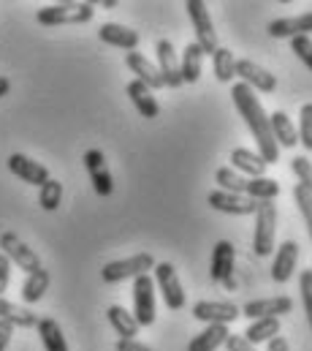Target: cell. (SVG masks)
<instances>
[{"mask_svg": "<svg viewBox=\"0 0 312 351\" xmlns=\"http://www.w3.org/2000/svg\"><path fill=\"white\" fill-rule=\"evenodd\" d=\"M231 98H234L239 114L244 117V123H247V128H250V134H252V139H255V145H258V156L263 158V164H266V167H269V164H277V161H280V147H277V142H274V136H272L269 114L263 112L258 95L247 88V85L236 82L234 88H231Z\"/></svg>", "mask_w": 312, "mask_h": 351, "instance_id": "obj_1", "label": "cell"}, {"mask_svg": "<svg viewBox=\"0 0 312 351\" xmlns=\"http://www.w3.org/2000/svg\"><path fill=\"white\" fill-rule=\"evenodd\" d=\"M95 14L92 3H52L36 11V22L44 27H57V25H84Z\"/></svg>", "mask_w": 312, "mask_h": 351, "instance_id": "obj_2", "label": "cell"}, {"mask_svg": "<svg viewBox=\"0 0 312 351\" xmlns=\"http://www.w3.org/2000/svg\"><path fill=\"white\" fill-rule=\"evenodd\" d=\"M274 234H277V204L274 202H258V207H255V232H252L255 256L263 259L274 251Z\"/></svg>", "mask_w": 312, "mask_h": 351, "instance_id": "obj_3", "label": "cell"}, {"mask_svg": "<svg viewBox=\"0 0 312 351\" xmlns=\"http://www.w3.org/2000/svg\"><path fill=\"white\" fill-rule=\"evenodd\" d=\"M185 8H187V16L193 22V30H196V44L201 47L204 55H215L220 44H218V33H215L207 3L204 0H187Z\"/></svg>", "mask_w": 312, "mask_h": 351, "instance_id": "obj_4", "label": "cell"}, {"mask_svg": "<svg viewBox=\"0 0 312 351\" xmlns=\"http://www.w3.org/2000/svg\"><path fill=\"white\" fill-rule=\"evenodd\" d=\"M150 269H155V256L153 254H136V256H128V259L103 264L101 280L103 283H120V280H128V278L147 275Z\"/></svg>", "mask_w": 312, "mask_h": 351, "instance_id": "obj_5", "label": "cell"}, {"mask_svg": "<svg viewBox=\"0 0 312 351\" xmlns=\"http://www.w3.org/2000/svg\"><path fill=\"white\" fill-rule=\"evenodd\" d=\"M133 319L139 327L155 324V280L150 275L133 278Z\"/></svg>", "mask_w": 312, "mask_h": 351, "instance_id": "obj_6", "label": "cell"}, {"mask_svg": "<svg viewBox=\"0 0 312 351\" xmlns=\"http://www.w3.org/2000/svg\"><path fill=\"white\" fill-rule=\"evenodd\" d=\"M0 254H3L8 262L16 264L19 269H25V275L41 269L38 254H36L33 248H27V243H22L19 234H14V232H3V234H0Z\"/></svg>", "mask_w": 312, "mask_h": 351, "instance_id": "obj_7", "label": "cell"}, {"mask_svg": "<svg viewBox=\"0 0 312 351\" xmlns=\"http://www.w3.org/2000/svg\"><path fill=\"white\" fill-rule=\"evenodd\" d=\"M155 283L160 289V297L166 302L168 311H182L185 308V289L179 283V275L174 269V264L160 262L155 264Z\"/></svg>", "mask_w": 312, "mask_h": 351, "instance_id": "obj_8", "label": "cell"}, {"mask_svg": "<svg viewBox=\"0 0 312 351\" xmlns=\"http://www.w3.org/2000/svg\"><path fill=\"white\" fill-rule=\"evenodd\" d=\"M193 316L204 324H234L236 319L242 316V311L236 308L234 302H218V300H201L193 305Z\"/></svg>", "mask_w": 312, "mask_h": 351, "instance_id": "obj_9", "label": "cell"}, {"mask_svg": "<svg viewBox=\"0 0 312 351\" xmlns=\"http://www.w3.org/2000/svg\"><path fill=\"white\" fill-rule=\"evenodd\" d=\"M236 77L242 80V85H247L252 93L255 90H261V93H274L277 90V77L272 71H266L263 66L247 60V58L236 60Z\"/></svg>", "mask_w": 312, "mask_h": 351, "instance_id": "obj_10", "label": "cell"}, {"mask_svg": "<svg viewBox=\"0 0 312 351\" xmlns=\"http://www.w3.org/2000/svg\"><path fill=\"white\" fill-rule=\"evenodd\" d=\"M294 311V300L291 297H266V300H250L242 308V316H247L250 322L258 319H280L283 313Z\"/></svg>", "mask_w": 312, "mask_h": 351, "instance_id": "obj_11", "label": "cell"}, {"mask_svg": "<svg viewBox=\"0 0 312 351\" xmlns=\"http://www.w3.org/2000/svg\"><path fill=\"white\" fill-rule=\"evenodd\" d=\"M81 161H84V169H87L90 180H92L95 193H98V196H112V191H114V177H112L109 167H106L103 153H101V150H87Z\"/></svg>", "mask_w": 312, "mask_h": 351, "instance_id": "obj_12", "label": "cell"}, {"mask_svg": "<svg viewBox=\"0 0 312 351\" xmlns=\"http://www.w3.org/2000/svg\"><path fill=\"white\" fill-rule=\"evenodd\" d=\"M207 202L212 210L226 213V215H255V207H258V202H252L250 196L229 193V191H212Z\"/></svg>", "mask_w": 312, "mask_h": 351, "instance_id": "obj_13", "label": "cell"}, {"mask_svg": "<svg viewBox=\"0 0 312 351\" xmlns=\"http://www.w3.org/2000/svg\"><path fill=\"white\" fill-rule=\"evenodd\" d=\"M155 52H157V71H160L163 88H179L182 85V77H179V58L174 52V44L168 38H160L155 44Z\"/></svg>", "mask_w": 312, "mask_h": 351, "instance_id": "obj_14", "label": "cell"}, {"mask_svg": "<svg viewBox=\"0 0 312 351\" xmlns=\"http://www.w3.org/2000/svg\"><path fill=\"white\" fill-rule=\"evenodd\" d=\"M234 262H236L234 245H231L229 240H220V243L212 248V267H209V278H212V283H223V286H231Z\"/></svg>", "mask_w": 312, "mask_h": 351, "instance_id": "obj_15", "label": "cell"}, {"mask_svg": "<svg viewBox=\"0 0 312 351\" xmlns=\"http://www.w3.org/2000/svg\"><path fill=\"white\" fill-rule=\"evenodd\" d=\"M266 33L272 38H296V36H310L312 33V11L299 14V16H283L272 19L266 25Z\"/></svg>", "mask_w": 312, "mask_h": 351, "instance_id": "obj_16", "label": "cell"}, {"mask_svg": "<svg viewBox=\"0 0 312 351\" xmlns=\"http://www.w3.org/2000/svg\"><path fill=\"white\" fill-rule=\"evenodd\" d=\"M8 172L14 177H19L22 182L38 185V188L49 180V169H47L44 164H38V161H33V158H27V156H22V153H14V156L8 158Z\"/></svg>", "mask_w": 312, "mask_h": 351, "instance_id": "obj_17", "label": "cell"}, {"mask_svg": "<svg viewBox=\"0 0 312 351\" xmlns=\"http://www.w3.org/2000/svg\"><path fill=\"white\" fill-rule=\"evenodd\" d=\"M98 38L109 47H117V49H125V52H136L139 47V33L125 27V25H117V22H106L98 27Z\"/></svg>", "mask_w": 312, "mask_h": 351, "instance_id": "obj_18", "label": "cell"}, {"mask_svg": "<svg viewBox=\"0 0 312 351\" xmlns=\"http://www.w3.org/2000/svg\"><path fill=\"white\" fill-rule=\"evenodd\" d=\"M296 262H299V243L294 240H285L277 254H274V264H272V278L274 283H288L294 269H296Z\"/></svg>", "mask_w": 312, "mask_h": 351, "instance_id": "obj_19", "label": "cell"}, {"mask_svg": "<svg viewBox=\"0 0 312 351\" xmlns=\"http://www.w3.org/2000/svg\"><path fill=\"white\" fill-rule=\"evenodd\" d=\"M125 66L136 74V82H142L144 88H150V90L163 88V80H160L157 66L155 63H150L142 52H128V55H125Z\"/></svg>", "mask_w": 312, "mask_h": 351, "instance_id": "obj_20", "label": "cell"}, {"mask_svg": "<svg viewBox=\"0 0 312 351\" xmlns=\"http://www.w3.org/2000/svg\"><path fill=\"white\" fill-rule=\"evenodd\" d=\"M201 66H204V52L201 47L193 41L182 49V58H179V77H182V85H196L201 80Z\"/></svg>", "mask_w": 312, "mask_h": 351, "instance_id": "obj_21", "label": "cell"}, {"mask_svg": "<svg viewBox=\"0 0 312 351\" xmlns=\"http://www.w3.org/2000/svg\"><path fill=\"white\" fill-rule=\"evenodd\" d=\"M128 98L133 101V106H136V112L142 114V117H147V120H155L157 114H160V104H157V98L153 95V90L144 88L142 82H131L128 85Z\"/></svg>", "mask_w": 312, "mask_h": 351, "instance_id": "obj_22", "label": "cell"}, {"mask_svg": "<svg viewBox=\"0 0 312 351\" xmlns=\"http://www.w3.org/2000/svg\"><path fill=\"white\" fill-rule=\"evenodd\" d=\"M229 335H231L229 327H223V324H207V330L198 332L187 343V351H218L220 346H226Z\"/></svg>", "mask_w": 312, "mask_h": 351, "instance_id": "obj_23", "label": "cell"}, {"mask_svg": "<svg viewBox=\"0 0 312 351\" xmlns=\"http://www.w3.org/2000/svg\"><path fill=\"white\" fill-rule=\"evenodd\" d=\"M0 319L8 322L11 327H25V330H30V327L38 324V316H36L30 308L16 305V302H11V300H5V297H0Z\"/></svg>", "mask_w": 312, "mask_h": 351, "instance_id": "obj_24", "label": "cell"}, {"mask_svg": "<svg viewBox=\"0 0 312 351\" xmlns=\"http://www.w3.org/2000/svg\"><path fill=\"white\" fill-rule=\"evenodd\" d=\"M231 167H234V172L247 175L250 180H252V177H263V172H266L263 158H261L258 153L247 150V147H236L234 153H231Z\"/></svg>", "mask_w": 312, "mask_h": 351, "instance_id": "obj_25", "label": "cell"}, {"mask_svg": "<svg viewBox=\"0 0 312 351\" xmlns=\"http://www.w3.org/2000/svg\"><path fill=\"white\" fill-rule=\"evenodd\" d=\"M269 125H272V136H274L277 147H296L299 134H296L294 120H291L285 112H274V114L269 117Z\"/></svg>", "mask_w": 312, "mask_h": 351, "instance_id": "obj_26", "label": "cell"}, {"mask_svg": "<svg viewBox=\"0 0 312 351\" xmlns=\"http://www.w3.org/2000/svg\"><path fill=\"white\" fill-rule=\"evenodd\" d=\"M106 319H109V324L114 327V332H117L120 338L131 341V338H136V335H139V324H136L133 313H131V311H125L122 305H109Z\"/></svg>", "mask_w": 312, "mask_h": 351, "instance_id": "obj_27", "label": "cell"}, {"mask_svg": "<svg viewBox=\"0 0 312 351\" xmlns=\"http://www.w3.org/2000/svg\"><path fill=\"white\" fill-rule=\"evenodd\" d=\"M36 330H38L41 343H44L47 351H68L66 335H63V330H60V324H57L55 319H49V316H47V319H38Z\"/></svg>", "mask_w": 312, "mask_h": 351, "instance_id": "obj_28", "label": "cell"}, {"mask_svg": "<svg viewBox=\"0 0 312 351\" xmlns=\"http://www.w3.org/2000/svg\"><path fill=\"white\" fill-rule=\"evenodd\" d=\"M244 196H250L252 202H274L280 196V182L272 177H252L244 185Z\"/></svg>", "mask_w": 312, "mask_h": 351, "instance_id": "obj_29", "label": "cell"}, {"mask_svg": "<svg viewBox=\"0 0 312 351\" xmlns=\"http://www.w3.org/2000/svg\"><path fill=\"white\" fill-rule=\"evenodd\" d=\"M47 289H49V269L41 267V269H36V272H30V275L25 278V283H22V302H25V305L38 302Z\"/></svg>", "mask_w": 312, "mask_h": 351, "instance_id": "obj_30", "label": "cell"}, {"mask_svg": "<svg viewBox=\"0 0 312 351\" xmlns=\"http://www.w3.org/2000/svg\"><path fill=\"white\" fill-rule=\"evenodd\" d=\"M277 335H280V319H258V322H250V327L244 330V341L250 346L266 343Z\"/></svg>", "mask_w": 312, "mask_h": 351, "instance_id": "obj_31", "label": "cell"}, {"mask_svg": "<svg viewBox=\"0 0 312 351\" xmlns=\"http://www.w3.org/2000/svg\"><path fill=\"white\" fill-rule=\"evenodd\" d=\"M212 69H215V77L218 82H231L236 77V58L229 47H218V52L212 55Z\"/></svg>", "mask_w": 312, "mask_h": 351, "instance_id": "obj_32", "label": "cell"}, {"mask_svg": "<svg viewBox=\"0 0 312 351\" xmlns=\"http://www.w3.org/2000/svg\"><path fill=\"white\" fill-rule=\"evenodd\" d=\"M63 202V182L60 180H47L41 188H38V204L47 210V213H55Z\"/></svg>", "mask_w": 312, "mask_h": 351, "instance_id": "obj_33", "label": "cell"}, {"mask_svg": "<svg viewBox=\"0 0 312 351\" xmlns=\"http://www.w3.org/2000/svg\"><path fill=\"white\" fill-rule=\"evenodd\" d=\"M215 182L220 185V191H229V193H242V196H244L247 177H242L239 172H234L231 167H220V169L215 172Z\"/></svg>", "mask_w": 312, "mask_h": 351, "instance_id": "obj_34", "label": "cell"}, {"mask_svg": "<svg viewBox=\"0 0 312 351\" xmlns=\"http://www.w3.org/2000/svg\"><path fill=\"white\" fill-rule=\"evenodd\" d=\"M291 172L296 175L299 185H302L307 193H312V161L310 158H307V156H296V158H291Z\"/></svg>", "mask_w": 312, "mask_h": 351, "instance_id": "obj_35", "label": "cell"}, {"mask_svg": "<svg viewBox=\"0 0 312 351\" xmlns=\"http://www.w3.org/2000/svg\"><path fill=\"white\" fill-rule=\"evenodd\" d=\"M296 134H299L302 147L312 153V101L310 104H304L302 112H299V131H296Z\"/></svg>", "mask_w": 312, "mask_h": 351, "instance_id": "obj_36", "label": "cell"}, {"mask_svg": "<svg viewBox=\"0 0 312 351\" xmlns=\"http://www.w3.org/2000/svg\"><path fill=\"white\" fill-rule=\"evenodd\" d=\"M294 202H296V207H299V213H302V218L307 223V232H310L312 240V193H307L302 185H296L294 188Z\"/></svg>", "mask_w": 312, "mask_h": 351, "instance_id": "obj_37", "label": "cell"}, {"mask_svg": "<svg viewBox=\"0 0 312 351\" xmlns=\"http://www.w3.org/2000/svg\"><path fill=\"white\" fill-rule=\"evenodd\" d=\"M291 52L312 71V38L310 36H296V38H291Z\"/></svg>", "mask_w": 312, "mask_h": 351, "instance_id": "obj_38", "label": "cell"}, {"mask_svg": "<svg viewBox=\"0 0 312 351\" xmlns=\"http://www.w3.org/2000/svg\"><path fill=\"white\" fill-rule=\"evenodd\" d=\"M299 286H302V302H304V313H307V322H310V327H312V269H304V272H302Z\"/></svg>", "mask_w": 312, "mask_h": 351, "instance_id": "obj_39", "label": "cell"}, {"mask_svg": "<svg viewBox=\"0 0 312 351\" xmlns=\"http://www.w3.org/2000/svg\"><path fill=\"white\" fill-rule=\"evenodd\" d=\"M114 351H153L147 343H139L136 338H131V341H125V338H120L117 341V346H114Z\"/></svg>", "mask_w": 312, "mask_h": 351, "instance_id": "obj_40", "label": "cell"}, {"mask_svg": "<svg viewBox=\"0 0 312 351\" xmlns=\"http://www.w3.org/2000/svg\"><path fill=\"white\" fill-rule=\"evenodd\" d=\"M8 280H11V262L0 254V297H3V291L8 289Z\"/></svg>", "mask_w": 312, "mask_h": 351, "instance_id": "obj_41", "label": "cell"}, {"mask_svg": "<svg viewBox=\"0 0 312 351\" xmlns=\"http://www.w3.org/2000/svg\"><path fill=\"white\" fill-rule=\"evenodd\" d=\"M226 349H229V351H255V346H250V343H247L242 335H229Z\"/></svg>", "mask_w": 312, "mask_h": 351, "instance_id": "obj_42", "label": "cell"}, {"mask_svg": "<svg viewBox=\"0 0 312 351\" xmlns=\"http://www.w3.org/2000/svg\"><path fill=\"white\" fill-rule=\"evenodd\" d=\"M11 335H14V327H11L8 322H3V319H0V351L8 349V343H11Z\"/></svg>", "mask_w": 312, "mask_h": 351, "instance_id": "obj_43", "label": "cell"}, {"mask_svg": "<svg viewBox=\"0 0 312 351\" xmlns=\"http://www.w3.org/2000/svg\"><path fill=\"white\" fill-rule=\"evenodd\" d=\"M269 351H291V346H288V341H285V338H280V335H277V338H272V341H269Z\"/></svg>", "mask_w": 312, "mask_h": 351, "instance_id": "obj_44", "label": "cell"}, {"mask_svg": "<svg viewBox=\"0 0 312 351\" xmlns=\"http://www.w3.org/2000/svg\"><path fill=\"white\" fill-rule=\"evenodd\" d=\"M8 90H11V82H8L5 77H0V98H3V95H8Z\"/></svg>", "mask_w": 312, "mask_h": 351, "instance_id": "obj_45", "label": "cell"}]
</instances>
